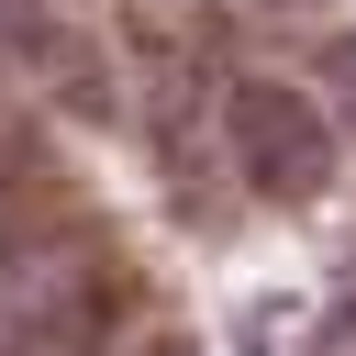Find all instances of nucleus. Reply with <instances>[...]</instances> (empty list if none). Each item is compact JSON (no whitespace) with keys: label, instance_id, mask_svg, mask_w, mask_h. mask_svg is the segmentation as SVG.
Listing matches in <instances>:
<instances>
[{"label":"nucleus","instance_id":"1","mask_svg":"<svg viewBox=\"0 0 356 356\" xmlns=\"http://www.w3.org/2000/svg\"><path fill=\"white\" fill-rule=\"evenodd\" d=\"M222 122H234V156H245V178H256V189H278V200L323 189V167H334V122H323L300 89H278V78H245Z\"/></svg>","mask_w":356,"mask_h":356},{"label":"nucleus","instance_id":"2","mask_svg":"<svg viewBox=\"0 0 356 356\" xmlns=\"http://www.w3.org/2000/svg\"><path fill=\"white\" fill-rule=\"evenodd\" d=\"M334 89H345V111H356V44H334Z\"/></svg>","mask_w":356,"mask_h":356}]
</instances>
